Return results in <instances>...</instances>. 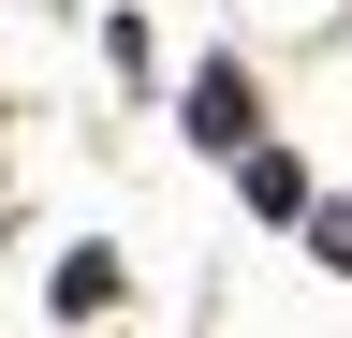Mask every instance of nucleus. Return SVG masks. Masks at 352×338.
I'll use <instances>...</instances> for the list:
<instances>
[{"label": "nucleus", "mask_w": 352, "mask_h": 338, "mask_svg": "<svg viewBox=\"0 0 352 338\" xmlns=\"http://www.w3.org/2000/svg\"><path fill=\"white\" fill-rule=\"evenodd\" d=\"M59 309H118V250H74V265H59Z\"/></svg>", "instance_id": "7ed1b4c3"}, {"label": "nucleus", "mask_w": 352, "mask_h": 338, "mask_svg": "<svg viewBox=\"0 0 352 338\" xmlns=\"http://www.w3.org/2000/svg\"><path fill=\"white\" fill-rule=\"evenodd\" d=\"M235 191H250V221H308V162H294V147H264V133L235 147Z\"/></svg>", "instance_id": "f03ea898"}, {"label": "nucleus", "mask_w": 352, "mask_h": 338, "mask_svg": "<svg viewBox=\"0 0 352 338\" xmlns=\"http://www.w3.org/2000/svg\"><path fill=\"white\" fill-rule=\"evenodd\" d=\"M250 118H264V103H250V59H191V147L235 162V147H250Z\"/></svg>", "instance_id": "f257e3e1"}, {"label": "nucleus", "mask_w": 352, "mask_h": 338, "mask_svg": "<svg viewBox=\"0 0 352 338\" xmlns=\"http://www.w3.org/2000/svg\"><path fill=\"white\" fill-rule=\"evenodd\" d=\"M308 250H323V265L352 279V191H308Z\"/></svg>", "instance_id": "20e7f679"}]
</instances>
